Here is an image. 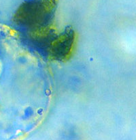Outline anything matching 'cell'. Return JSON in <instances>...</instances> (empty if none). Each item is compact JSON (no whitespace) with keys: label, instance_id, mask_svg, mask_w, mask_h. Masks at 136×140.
Listing matches in <instances>:
<instances>
[{"label":"cell","instance_id":"cell-1","mask_svg":"<svg viewBox=\"0 0 136 140\" xmlns=\"http://www.w3.org/2000/svg\"><path fill=\"white\" fill-rule=\"evenodd\" d=\"M58 0H24L14 19L36 39H43L51 30Z\"/></svg>","mask_w":136,"mask_h":140},{"label":"cell","instance_id":"cell-2","mask_svg":"<svg viewBox=\"0 0 136 140\" xmlns=\"http://www.w3.org/2000/svg\"><path fill=\"white\" fill-rule=\"evenodd\" d=\"M75 43V32L71 27L51 40L49 45V55L53 60L65 61L71 56Z\"/></svg>","mask_w":136,"mask_h":140}]
</instances>
